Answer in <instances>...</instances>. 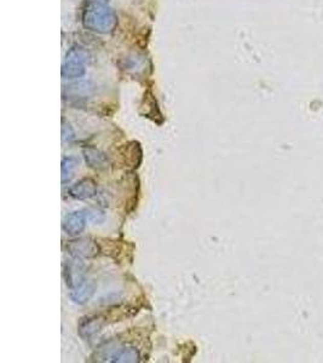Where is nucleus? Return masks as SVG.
<instances>
[{
	"label": "nucleus",
	"instance_id": "obj_13",
	"mask_svg": "<svg viewBox=\"0 0 323 363\" xmlns=\"http://www.w3.org/2000/svg\"><path fill=\"white\" fill-rule=\"evenodd\" d=\"M90 60V53L85 49L80 46H74L66 55L67 62H74L80 64H86Z\"/></svg>",
	"mask_w": 323,
	"mask_h": 363
},
{
	"label": "nucleus",
	"instance_id": "obj_7",
	"mask_svg": "<svg viewBox=\"0 0 323 363\" xmlns=\"http://www.w3.org/2000/svg\"><path fill=\"white\" fill-rule=\"evenodd\" d=\"M139 358V352L137 349L132 347H121L114 350L109 355L110 362H138Z\"/></svg>",
	"mask_w": 323,
	"mask_h": 363
},
{
	"label": "nucleus",
	"instance_id": "obj_3",
	"mask_svg": "<svg viewBox=\"0 0 323 363\" xmlns=\"http://www.w3.org/2000/svg\"><path fill=\"white\" fill-rule=\"evenodd\" d=\"M86 226V215L83 211L72 212L63 220L62 228L67 235L76 236L84 232Z\"/></svg>",
	"mask_w": 323,
	"mask_h": 363
},
{
	"label": "nucleus",
	"instance_id": "obj_2",
	"mask_svg": "<svg viewBox=\"0 0 323 363\" xmlns=\"http://www.w3.org/2000/svg\"><path fill=\"white\" fill-rule=\"evenodd\" d=\"M67 251L74 258H92L98 254L99 247L95 241L90 239H79L69 241L67 243Z\"/></svg>",
	"mask_w": 323,
	"mask_h": 363
},
{
	"label": "nucleus",
	"instance_id": "obj_8",
	"mask_svg": "<svg viewBox=\"0 0 323 363\" xmlns=\"http://www.w3.org/2000/svg\"><path fill=\"white\" fill-rule=\"evenodd\" d=\"M100 328H102V323H100V320L98 318L85 317L82 318L79 323V333L85 340H87V339L92 338Z\"/></svg>",
	"mask_w": 323,
	"mask_h": 363
},
{
	"label": "nucleus",
	"instance_id": "obj_4",
	"mask_svg": "<svg viewBox=\"0 0 323 363\" xmlns=\"http://www.w3.org/2000/svg\"><path fill=\"white\" fill-rule=\"evenodd\" d=\"M96 182L91 178H84L69 189V195L76 200L91 199L96 195Z\"/></svg>",
	"mask_w": 323,
	"mask_h": 363
},
{
	"label": "nucleus",
	"instance_id": "obj_6",
	"mask_svg": "<svg viewBox=\"0 0 323 363\" xmlns=\"http://www.w3.org/2000/svg\"><path fill=\"white\" fill-rule=\"evenodd\" d=\"M83 155L87 166L93 169H104L108 167V164H109L107 155L96 148L84 149Z\"/></svg>",
	"mask_w": 323,
	"mask_h": 363
},
{
	"label": "nucleus",
	"instance_id": "obj_11",
	"mask_svg": "<svg viewBox=\"0 0 323 363\" xmlns=\"http://www.w3.org/2000/svg\"><path fill=\"white\" fill-rule=\"evenodd\" d=\"M86 72L85 64L67 62L65 61L62 66V78L63 79H79L83 78Z\"/></svg>",
	"mask_w": 323,
	"mask_h": 363
},
{
	"label": "nucleus",
	"instance_id": "obj_5",
	"mask_svg": "<svg viewBox=\"0 0 323 363\" xmlns=\"http://www.w3.org/2000/svg\"><path fill=\"white\" fill-rule=\"evenodd\" d=\"M95 91V86L90 81H78L65 86L63 97L69 98H87Z\"/></svg>",
	"mask_w": 323,
	"mask_h": 363
},
{
	"label": "nucleus",
	"instance_id": "obj_1",
	"mask_svg": "<svg viewBox=\"0 0 323 363\" xmlns=\"http://www.w3.org/2000/svg\"><path fill=\"white\" fill-rule=\"evenodd\" d=\"M116 15L112 9L98 0L89 2L83 11V26L92 32L107 34L115 29Z\"/></svg>",
	"mask_w": 323,
	"mask_h": 363
},
{
	"label": "nucleus",
	"instance_id": "obj_10",
	"mask_svg": "<svg viewBox=\"0 0 323 363\" xmlns=\"http://www.w3.org/2000/svg\"><path fill=\"white\" fill-rule=\"evenodd\" d=\"M126 164H130L132 167H138L142 161V149L136 142L125 145V152L123 154Z\"/></svg>",
	"mask_w": 323,
	"mask_h": 363
},
{
	"label": "nucleus",
	"instance_id": "obj_12",
	"mask_svg": "<svg viewBox=\"0 0 323 363\" xmlns=\"http://www.w3.org/2000/svg\"><path fill=\"white\" fill-rule=\"evenodd\" d=\"M79 159L75 157H67L62 160V183H68L74 176V172L79 166Z\"/></svg>",
	"mask_w": 323,
	"mask_h": 363
},
{
	"label": "nucleus",
	"instance_id": "obj_14",
	"mask_svg": "<svg viewBox=\"0 0 323 363\" xmlns=\"http://www.w3.org/2000/svg\"><path fill=\"white\" fill-rule=\"evenodd\" d=\"M75 133H74L72 126L69 124H67L63 121L62 123V141L63 142H70L74 140Z\"/></svg>",
	"mask_w": 323,
	"mask_h": 363
},
{
	"label": "nucleus",
	"instance_id": "obj_9",
	"mask_svg": "<svg viewBox=\"0 0 323 363\" xmlns=\"http://www.w3.org/2000/svg\"><path fill=\"white\" fill-rule=\"evenodd\" d=\"M95 293V284L92 282H87L83 287L76 288V290L69 291V297L74 303L85 304L86 301L91 299V297Z\"/></svg>",
	"mask_w": 323,
	"mask_h": 363
}]
</instances>
